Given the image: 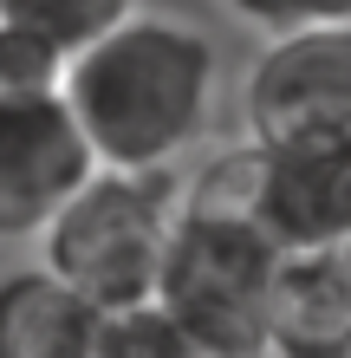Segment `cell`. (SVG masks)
I'll return each mask as SVG.
<instances>
[{"mask_svg":"<svg viewBox=\"0 0 351 358\" xmlns=\"http://www.w3.org/2000/svg\"><path fill=\"white\" fill-rule=\"evenodd\" d=\"M59 104L72 111L91 163L105 170H176L221 111V52L195 20L130 7L66 52Z\"/></svg>","mask_w":351,"mask_h":358,"instance_id":"cell-1","label":"cell"},{"mask_svg":"<svg viewBox=\"0 0 351 358\" xmlns=\"http://www.w3.org/2000/svg\"><path fill=\"white\" fill-rule=\"evenodd\" d=\"M176 222L170 170H98L39 228V267L59 273L98 313H130L156 293V267Z\"/></svg>","mask_w":351,"mask_h":358,"instance_id":"cell-2","label":"cell"},{"mask_svg":"<svg viewBox=\"0 0 351 358\" xmlns=\"http://www.w3.org/2000/svg\"><path fill=\"white\" fill-rule=\"evenodd\" d=\"M274 267H280V248L254 215L176 202L170 248H163L150 300L215 358H260Z\"/></svg>","mask_w":351,"mask_h":358,"instance_id":"cell-3","label":"cell"},{"mask_svg":"<svg viewBox=\"0 0 351 358\" xmlns=\"http://www.w3.org/2000/svg\"><path fill=\"white\" fill-rule=\"evenodd\" d=\"M241 124L254 143L293 131H351V20L267 39L241 85Z\"/></svg>","mask_w":351,"mask_h":358,"instance_id":"cell-4","label":"cell"},{"mask_svg":"<svg viewBox=\"0 0 351 358\" xmlns=\"http://www.w3.org/2000/svg\"><path fill=\"white\" fill-rule=\"evenodd\" d=\"M254 222L280 255L351 241V131H293L254 143Z\"/></svg>","mask_w":351,"mask_h":358,"instance_id":"cell-5","label":"cell"},{"mask_svg":"<svg viewBox=\"0 0 351 358\" xmlns=\"http://www.w3.org/2000/svg\"><path fill=\"white\" fill-rule=\"evenodd\" d=\"M98 170L59 92H0V241H27Z\"/></svg>","mask_w":351,"mask_h":358,"instance_id":"cell-6","label":"cell"},{"mask_svg":"<svg viewBox=\"0 0 351 358\" xmlns=\"http://www.w3.org/2000/svg\"><path fill=\"white\" fill-rule=\"evenodd\" d=\"M260 358H351V255L345 248L280 255L274 287H267Z\"/></svg>","mask_w":351,"mask_h":358,"instance_id":"cell-7","label":"cell"},{"mask_svg":"<svg viewBox=\"0 0 351 358\" xmlns=\"http://www.w3.org/2000/svg\"><path fill=\"white\" fill-rule=\"evenodd\" d=\"M105 320L46 267L0 280V358H105Z\"/></svg>","mask_w":351,"mask_h":358,"instance_id":"cell-8","label":"cell"},{"mask_svg":"<svg viewBox=\"0 0 351 358\" xmlns=\"http://www.w3.org/2000/svg\"><path fill=\"white\" fill-rule=\"evenodd\" d=\"M130 7H143V0H0V20H13V27H27L39 39H52L59 52H78L85 39L117 27Z\"/></svg>","mask_w":351,"mask_h":358,"instance_id":"cell-9","label":"cell"},{"mask_svg":"<svg viewBox=\"0 0 351 358\" xmlns=\"http://www.w3.org/2000/svg\"><path fill=\"white\" fill-rule=\"evenodd\" d=\"M105 358H215V352L195 345L156 300H143V306L105 320Z\"/></svg>","mask_w":351,"mask_h":358,"instance_id":"cell-10","label":"cell"},{"mask_svg":"<svg viewBox=\"0 0 351 358\" xmlns=\"http://www.w3.org/2000/svg\"><path fill=\"white\" fill-rule=\"evenodd\" d=\"M66 52L13 20H0V92H59Z\"/></svg>","mask_w":351,"mask_h":358,"instance_id":"cell-11","label":"cell"},{"mask_svg":"<svg viewBox=\"0 0 351 358\" xmlns=\"http://www.w3.org/2000/svg\"><path fill=\"white\" fill-rule=\"evenodd\" d=\"M241 27H254L260 39L293 33V27H332V20H351V0H221Z\"/></svg>","mask_w":351,"mask_h":358,"instance_id":"cell-12","label":"cell"},{"mask_svg":"<svg viewBox=\"0 0 351 358\" xmlns=\"http://www.w3.org/2000/svg\"><path fill=\"white\" fill-rule=\"evenodd\" d=\"M345 255H351V241H345Z\"/></svg>","mask_w":351,"mask_h":358,"instance_id":"cell-13","label":"cell"}]
</instances>
